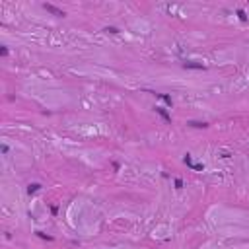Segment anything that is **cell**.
I'll return each mask as SVG.
<instances>
[{
    "label": "cell",
    "instance_id": "1",
    "mask_svg": "<svg viewBox=\"0 0 249 249\" xmlns=\"http://www.w3.org/2000/svg\"><path fill=\"white\" fill-rule=\"evenodd\" d=\"M183 66L189 68V70H204V66L200 64V62H195V60H185Z\"/></svg>",
    "mask_w": 249,
    "mask_h": 249
},
{
    "label": "cell",
    "instance_id": "10",
    "mask_svg": "<svg viewBox=\"0 0 249 249\" xmlns=\"http://www.w3.org/2000/svg\"><path fill=\"white\" fill-rule=\"evenodd\" d=\"M0 150H2V154H8L10 148H8V144H2V146H0Z\"/></svg>",
    "mask_w": 249,
    "mask_h": 249
},
{
    "label": "cell",
    "instance_id": "3",
    "mask_svg": "<svg viewBox=\"0 0 249 249\" xmlns=\"http://www.w3.org/2000/svg\"><path fill=\"white\" fill-rule=\"evenodd\" d=\"M43 8L47 10V12L55 14V16H64V12H62V10H59V8H55V6H53V4H43Z\"/></svg>",
    "mask_w": 249,
    "mask_h": 249
},
{
    "label": "cell",
    "instance_id": "2",
    "mask_svg": "<svg viewBox=\"0 0 249 249\" xmlns=\"http://www.w3.org/2000/svg\"><path fill=\"white\" fill-rule=\"evenodd\" d=\"M156 113L160 115V117H162L163 121H167V123H171V115H169V113H167V111L163 109V107H156Z\"/></svg>",
    "mask_w": 249,
    "mask_h": 249
},
{
    "label": "cell",
    "instance_id": "6",
    "mask_svg": "<svg viewBox=\"0 0 249 249\" xmlns=\"http://www.w3.org/2000/svg\"><path fill=\"white\" fill-rule=\"evenodd\" d=\"M158 95V97H160V99H163V101H166L167 105H169V107H171V105H173V101H171V97H169V95H166V93H156Z\"/></svg>",
    "mask_w": 249,
    "mask_h": 249
},
{
    "label": "cell",
    "instance_id": "12",
    "mask_svg": "<svg viewBox=\"0 0 249 249\" xmlns=\"http://www.w3.org/2000/svg\"><path fill=\"white\" fill-rule=\"evenodd\" d=\"M0 55L6 57V55H8V47H2V49H0Z\"/></svg>",
    "mask_w": 249,
    "mask_h": 249
},
{
    "label": "cell",
    "instance_id": "11",
    "mask_svg": "<svg viewBox=\"0 0 249 249\" xmlns=\"http://www.w3.org/2000/svg\"><path fill=\"white\" fill-rule=\"evenodd\" d=\"M183 187V181L181 179H175V189H181Z\"/></svg>",
    "mask_w": 249,
    "mask_h": 249
},
{
    "label": "cell",
    "instance_id": "8",
    "mask_svg": "<svg viewBox=\"0 0 249 249\" xmlns=\"http://www.w3.org/2000/svg\"><path fill=\"white\" fill-rule=\"evenodd\" d=\"M237 16H240L241 22H247V16H245V12H243V10H237Z\"/></svg>",
    "mask_w": 249,
    "mask_h": 249
},
{
    "label": "cell",
    "instance_id": "7",
    "mask_svg": "<svg viewBox=\"0 0 249 249\" xmlns=\"http://www.w3.org/2000/svg\"><path fill=\"white\" fill-rule=\"evenodd\" d=\"M39 237H43V240H47V241H53V236H47V234H43V232H35Z\"/></svg>",
    "mask_w": 249,
    "mask_h": 249
},
{
    "label": "cell",
    "instance_id": "9",
    "mask_svg": "<svg viewBox=\"0 0 249 249\" xmlns=\"http://www.w3.org/2000/svg\"><path fill=\"white\" fill-rule=\"evenodd\" d=\"M103 31H107V33H113V35H115V33H119V29H117V27H105Z\"/></svg>",
    "mask_w": 249,
    "mask_h": 249
},
{
    "label": "cell",
    "instance_id": "4",
    "mask_svg": "<svg viewBox=\"0 0 249 249\" xmlns=\"http://www.w3.org/2000/svg\"><path fill=\"white\" fill-rule=\"evenodd\" d=\"M187 125L195 126V129H206V126H208V123H206V121H189Z\"/></svg>",
    "mask_w": 249,
    "mask_h": 249
},
{
    "label": "cell",
    "instance_id": "5",
    "mask_svg": "<svg viewBox=\"0 0 249 249\" xmlns=\"http://www.w3.org/2000/svg\"><path fill=\"white\" fill-rule=\"evenodd\" d=\"M37 191H41V183H29L27 185V193L29 195H35Z\"/></svg>",
    "mask_w": 249,
    "mask_h": 249
}]
</instances>
